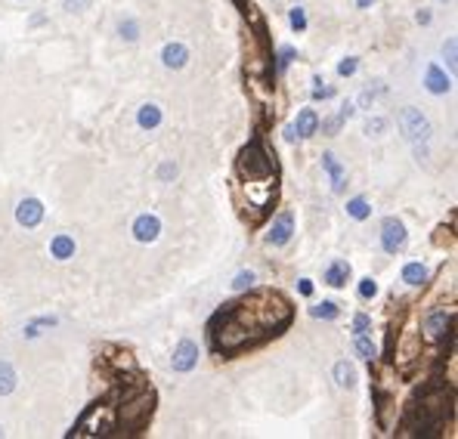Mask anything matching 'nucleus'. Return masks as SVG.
<instances>
[{
  "label": "nucleus",
  "mask_w": 458,
  "mask_h": 439,
  "mask_svg": "<svg viewBox=\"0 0 458 439\" xmlns=\"http://www.w3.org/2000/svg\"><path fill=\"white\" fill-rule=\"evenodd\" d=\"M158 235H161V219L155 214H140L133 219V239L137 241L149 244V241H155Z\"/></svg>",
  "instance_id": "nucleus-7"
},
{
  "label": "nucleus",
  "mask_w": 458,
  "mask_h": 439,
  "mask_svg": "<svg viewBox=\"0 0 458 439\" xmlns=\"http://www.w3.org/2000/svg\"><path fill=\"white\" fill-rule=\"evenodd\" d=\"M251 285H254V273L248 269V273H239V275H235L233 291H245V288H251Z\"/></svg>",
  "instance_id": "nucleus-27"
},
{
  "label": "nucleus",
  "mask_w": 458,
  "mask_h": 439,
  "mask_svg": "<svg viewBox=\"0 0 458 439\" xmlns=\"http://www.w3.org/2000/svg\"><path fill=\"white\" fill-rule=\"evenodd\" d=\"M298 288H301L303 297H310V294H313V282H310V278H301V285H298Z\"/></svg>",
  "instance_id": "nucleus-37"
},
{
  "label": "nucleus",
  "mask_w": 458,
  "mask_h": 439,
  "mask_svg": "<svg viewBox=\"0 0 458 439\" xmlns=\"http://www.w3.org/2000/svg\"><path fill=\"white\" fill-rule=\"evenodd\" d=\"M294 133H298L301 139H310L319 133V115L316 108H303V112L298 115V121H294Z\"/></svg>",
  "instance_id": "nucleus-10"
},
{
  "label": "nucleus",
  "mask_w": 458,
  "mask_h": 439,
  "mask_svg": "<svg viewBox=\"0 0 458 439\" xmlns=\"http://www.w3.org/2000/svg\"><path fill=\"white\" fill-rule=\"evenodd\" d=\"M415 19H418V25H430V13L428 10H418V16H415Z\"/></svg>",
  "instance_id": "nucleus-38"
},
{
  "label": "nucleus",
  "mask_w": 458,
  "mask_h": 439,
  "mask_svg": "<svg viewBox=\"0 0 458 439\" xmlns=\"http://www.w3.org/2000/svg\"><path fill=\"white\" fill-rule=\"evenodd\" d=\"M443 56H446V65H449V72H455V38H449V40H446V47H443Z\"/></svg>",
  "instance_id": "nucleus-30"
},
{
  "label": "nucleus",
  "mask_w": 458,
  "mask_h": 439,
  "mask_svg": "<svg viewBox=\"0 0 458 439\" xmlns=\"http://www.w3.org/2000/svg\"><path fill=\"white\" fill-rule=\"evenodd\" d=\"M118 38L127 40V44H137V40H140V22L133 19V16L121 19V22H118Z\"/></svg>",
  "instance_id": "nucleus-18"
},
{
  "label": "nucleus",
  "mask_w": 458,
  "mask_h": 439,
  "mask_svg": "<svg viewBox=\"0 0 458 439\" xmlns=\"http://www.w3.org/2000/svg\"><path fill=\"white\" fill-rule=\"evenodd\" d=\"M335 384L347 387V390L356 387V368L350 365V362H337V365H335Z\"/></svg>",
  "instance_id": "nucleus-20"
},
{
  "label": "nucleus",
  "mask_w": 458,
  "mask_h": 439,
  "mask_svg": "<svg viewBox=\"0 0 458 439\" xmlns=\"http://www.w3.org/2000/svg\"><path fill=\"white\" fill-rule=\"evenodd\" d=\"M50 257L72 260L74 257V239H72V235H56V239L50 241Z\"/></svg>",
  "instance_id": "nucleus-11"
},
{
  "label": "nucleus",
  "mask_w": 458,
  "mask_h": 439,
  "mask_svg": "<svg viewBox=\"0 0 458 439\" xmlns=\"http://www.w3.org/2000/svg\"><path fill=\"white\" fill-rule=\"evenodd\" d=\"M0 436H4V427H0Z\"/></svg>",
  "instance_id": "nucleus-40"
},
{
  "label": "nucleus",
  "mask_w": 458,
  "mask_h": 439,
  "mask_svg": "<svg viewBox=\"0 0 458 439\" xmlns=\"http://www.w3.org/2000/svg\"><path fill=\"white\" fill-rule=\"evenodd\" d=\"M356 65H359V62H356V59H353V56H347V59H344V62H341V65H337V74H341V78H350V74L356 72Z\"/></svg>",
  "instance_id": "nucleus-32"
},
{
  "label": "nucleus",
  "mask_w": 458,
  "mask_h": 439,
  "mask_svg": "<svg viewBox=\"0 0 458 439\" xmlns=\"http://www.w3.org/2000/svg\"><path fill=\"white\" fill-rule=\"evenodd\" d=\"M62 6L69 13H81V10H87L90 6V0H62Z\"/></svg>",
  "instance_id": "nucleus-33"
},
{
  "label": "nucleus",
  "mask_w": 458,
  "mask_h": 439,
  "mask_svg": "<svg viewBox=\"0 0 458 439\" xmlns=\"http://www.w3.org/2000/svg\"><path fill=\"white\" fill-rule=\"evenodd\" d=\"M387 127H390V121L387 118H381V115H372V118H366V137H372V139H381L387 133Z\"/></svg>",
  "instance_id": "nucleus-21"
},
{
  "label": "nucleus",
  "mask_w": 458,
  "mask_h": 439,
  "mask_svg": "<svg viewBox=\"0 0 458 439\" xmlns=\"http://www.w3.org/2000/svg\"><path fill=\"white\" fill-rule=\"evenodd\" d=\"M396 124H400V133L409 142H428L430 139V121L421 115V108L406 106L400 112V118H396Z\"/></svg>",
  "instance_id": "nucleus-2"
},
{
  "label": "nucleus",
  "mask_w": 458,
  "mask_h": 439,
  "mask_svg": "<svg viewBox=\"0 0 458 439\" xmlns=\"http://www.w3.org/2000/svg\"><path fill=\"white\" fill-rule=\"evenodd\" d=\"M288 19H291V28H294V31H303V28H307V16H303L301 6H294Z\"/></svg>",
  "instance_id": "nucleus-28"
},
{
  "label": "nucleus",
  "mask_w": 458,
  "mask_h": 439,
  "mask_svg": "<svg viewBox=\"0 0 458 439\" xmlns=\"http://www.w3.org/2000/svg\"><path fill=\"white\" fill-rule=\"evenodd\" d=\"M288 316H291L288 300L273 291H260L239 303H229L217 316L214 331H211L214 334V347L223 353H235L245 343H251L254 337L279 334V328L288 325Z\"/></svg>",
  "instance_id": "nucleus-1"
},
{
  "label": "nucleus",
  "mask_w": 458,
  "mask_h": 439,
  "mask_svg": "<svg viewBox=\"0 0 458 439\" xmlns=\"http://www.w3.org/2000/svg\"><path fill=\"white\" fill-rule=\"evenodd\" d=\"M137 124L143 130H155L158 124H161V108L155 103H146V106H140V112H137Z\"/></svg>",
  "instance_id": "nucleus-13"
},
{
  "label": "nucleus",
  "mask_w": 458,
  "mask_h": 439,
  "mask_svg": "<svg viewBox=\"0 0 458 439\" xmlns=\"http://www.w3.org/2000/svg\"><path fill=\"white\" fill-rule=\"evenodd\" d=\"M341 124H344V121H341V118L335 115V118H325V121H322L319 127H322V133H325V137H335V133L341 130Z\"/></svg>",
  "instance_id": "nucleus-25"
},
{
  "label": "nucleus",
  "mask_w": 458,
  "mask_h": 439,
  "mask_svg": "<svg viewBox=\"0 0 458 439\" xmlns=\"http://www.w3.org/2000/svg\"><path fill=\"white\" fill-rule=\"evenodd\" d=\"M294 137H298V133H294V124H291V127H285V139H288V142H291Z\"/></svg>",
  "instance_id": "nucleus-39"
},
{
  "label": "nucleus",
  "mask_w": 458,
  "mask_h": 439,
  "mask_svg": "<svg viewBox=\"0 0 458 439\" xmlns=\"http://www.w3.org/2000/svg\"><path fill=\"white\" fill-rule=\"evenodd\" d=\"M403 282L412 285V288H418V285L428 282V269H424L421 263H406L403 266Z\"/></svg>",
  "instance_id": "nucleus-19"
},
{
  "label": "nucleus",
  "mask_w": 458,
  "mask_h": 439,
  "mask_svg": "<svg viewBox=\"0 0 458 439\" xmlns=\"http://www.w3.org/2000/svg\"><path fill=\"white\" fill-rule=\"evenodd\" d=\"M174 176H177V164H174V161H164V164L158 167V180H161V183H171Z\"/></svg>",
  "instance_id": "nucleus-29"
},
{
  "label": "nucleus",
  "mask_w": 458,
  "mask_h": 439,
  "mask_svg": "<svg viewBox=\"0 0 458 439\" xmlns=\"http://www.w3.org/2000/svg\"><path fill=\"white\" fill-rule=\"evenodd\" d=\"M40 219H44V201L40 198H22L16 205V223L25 226V229H35Z\"/></svg>",
  "instance_id": "nucleus-4"
},
{
  "label": "nucleus",
  "mask_w": 458,
  "mask_h": 439,
  "mask_svg": "<svg viewBox=\"0 0 458 439\" xmlns=\"http://www.w3.org/2000/svg\"><path fill=\"white\" fill-rule=\"evenodd\" d=\"M449 328V312H434V316H428V322H424V331H428V337H434V341H440V337L446 334Z\"/></svg>",
  "instance_id": "nucleus-16"
},
{
  "label": "nucleus",
  "mask_w": 458,
  "mask_h": 439,
  "mask_svg": "<svg viewBox=\"0 0 458 439\" xmlns=\"http://www.w3.org/2000/svg\"><path fill=\"white\" fill-rule=\"evenodd\" d=\"M359 297L362 300L378 297V282H375V278H362V282H359Z\"/></svg>",
  "instance_id": "nucleus-24"
},
{
  "label": "nucleus",
  "mask_w": 458,
  "mask_h": 439,
  "mask_svg": "<svg viewBox=\"0 0 458 439\" xmlns=\"http://www.w3.org/2000/svg\"><path fill=\"white\" fill-rule=\"evenodd\" d=\"M347 214H350L353 219H369L372 217V205L366 198H350L347 201Z\"/></svg>",
  "instance_id": "nucleus-22"
},
{
  "label": "nucleus",
  "mask_w": 458,
  "mask_h": 439,
  "mask_svg": "<svg viewBox=\"0 0 458 439\" xmlns=\"http://www.w3.org/2000/svg\"><path fill=\"white\" fill-rule=\"evenodd\" d=\"M174 371H180V375H189V371L199 365V343L192 341H180L174 350V359H171Z\"/></svg>",
  "instance_id": "nucleus-5"
},
{
  "label": "nucleus",
  "mask_w": 458,
  "mask_h": 439,
  "mask_svg": "<svg viewBox=\"0 0 458 439\" xmlns=\"http://www.w3.org/2000/svg\"><path fill=\"white\" fill-rule=\"evenodd\" d=\"M322 167H325L328 176H332V183H335L332 189L341 192V189H344V167H341V161H337L332 152H325V155H322Z\"/></svg>",
  "instance_id": "nucleus-14"
},
{
  "label": "nucleus",
  "mask_w": 458,
  "mask_h": 439,
  "mask_svg": "<svg viewBox=\"0 0 458 439\" xmlns=\"http://www.w3.org/2000/svg\"><path fill=\"white\" fill-rule=\"evenodd\" d=\"M161 62H164V69H174L180 72L186 69V62H189V50H186V44H167L164 50H161Z\"/></svg>",
  "instance_id": "nucleus-8"
},
{
  "label": "nucleus",
  "mask_w": 458,
  "mask_h": 439,
  "mask_svg": "<svg viewBox=\"0 0 458 439\" xmlns=\"http://www.w3.org/2000/svg\"><path fill=\"white\" fill-rule=\"evenodd\" d=\"M449 87H452V84H449V74H446L443 69H440L437 62H434V65H428V90H430V93H437V96H440V93H446Z\"/></svg>",
  "instance_id": "nucleus-12"
},
{
  "label": "nucleus",
  "mask_w": 458,
  "mask_h": 439,
  "mask_svg": "<svg viewBox=\"0 0 458 439\" xmlns=\"http://www.w3.org/2000/svg\"><path fill=\"white\" fill-rule=\"evenodd\" d=\"M353 115H356V106L353 103H344L341 108H337V118H341V121H350Z\"/></svg>",
  "instance_id": "nucleus-36"
},
{
  "label": "nucleus",
  "mask_w": 458,
  "mask_h": 439,
  "mask_svg": "<svg viewBox=\"0 0 458 439\" xmlns=\"http://www.w3.org/2000/svg\"><path fill=\"white\" fill-rule=\"evenodd\" d=\"M369 328H372V319L366 312H359V316L353 319V334H362V331H369Z\"/></svg>",
  "instance_id": "nucleus-31"
},
{
  "label": "nucleus",
  "mask_w": 458,
  "mask_h": 439,
  "mask_svg": "<svg viewBox=\"0 0 458 439\" xmlns=\"http://www.w3.org/2000/svg\"><path fill=\"white\" fill-rule=\"evenodd\" d=\"M16 384H19L16 368L10 365V362H0V396H10L16 390Z\"/></svg>",
  "instance_id": "nucleus-17"
},
{
  "label": "nucleus",
  "mask_w": 458,
  "mask_h": 439,
  "mask_svg": "<svg viewBox=\"0 0 458 439\" xmlns=\"http://www.w3.org/2000/svg\"><path fill=\"white\" fill-rule=\"evenodd\" d=\"M353 353L359 359H366V362H372L378 356V347H375V341H372V337L362 331V334H353Z\"/></svg>",
  "instance_id": "nucleus-15"
},
{
  "label": "nucleus",
  "mask_w": 458,
  "mask_h": 439,
  "mask_svg": "<svg viewBox=\"0 0 458 439\" xmlns=\"http://www.w3.org/2000/svg\"><path fill=\"white\" fill-rule=\"evenodd\" d=\"M378 93H381V87H375V90L369 87V90H366V93H362V96H359V106H362V108H369V106H372V103H375V99H378Z\"/></svg>",
  "instance_id": "nucleus-35"
},
{
  "label": "nucleus",
  "mask_w": 458,
  "mask_h": 439,
  "mask_svg": "<svg viewBox=\"0 0 458 439\" xmlns=\"http://www.w3.org/2000/svg\"><path fill=\"white\" fill-rule=\"evenodd\" d=\"M291 235H294V214H291V210H285V214L279 217L273 226H269L267 244H273V248H282V244L291 241Z\"/></svg>",
  "instance_id": "nucleus-6"
},
{
  "label": "nucleus",
  "mask_w": 458,
  "mask_h": 439,
  "mask_svg": "<svg viewBox=\"0 0 458 439\" xmlns=\"http://www.w3.org/2000/svg\"><path fill=\"white\" fill-rule=\"evenodd\" d=\"M350 263L347 260H332V263L325 266V273H322V278H325V285H332V288H344L347 282H350Z\"/></svg>",
  "instance_id": "nucleus-9"
},
{
  "label": "nucleus",
  "mask_w": 458,
  "mask_h": 439,
  "mask_svg": "<svg viewBox=\"0 0 458 439\" xmlns=\"http://www.w3.org/2000/svg\"><path fill=\"white\" fill-rule=\"evenodd\" d=\"M406 244H409V232H406L403 219L396 217H384V223H381V248L387 251V254H403Z\"/></svg>",
  "instance_id": "nucleus-3"
},
{
  "label": "nucleus",
  "mask_w": 458,
  "mask_h": 439,
  "mask_svg": "<svg viewBox=\"0 0 458 439\" xmlns=\"http://www.w3.org/2000/svg\"><path fill=\"white\" fill-rule=\"evenodd\" d=\"M322 84H325L322 78H313V96H316V99H332L335 90L332 87H322Z\"/></svg>",
  "instance_id": "nucleus-26"
},
{
  "label": "nucleus",
  "mask_w": 458,
  "mask_h": 439,
  "mask_svg": "<svg viewBox=\"0 0 458 439\" xmlns=\"http://www.w3.org/2000/svg\"><path fill=\"white\" fill-rule=\"evenodd\" d=\"M294 56H298V53H294V50H291V47H285V50H282V53H279V72H285V69H288V62H291V59H294Z\"/></svg>",
  "instance_id": "nucleus-34"
},
{
  "label": "nucleus",
  "mask_w": 458,
  "mask_h": 439,
  "mask_svg": "<svg viewBox=\"0 0 458 439\" xmlns=\"http://www.w3.org/2000/svg\"><path fill=\"white\" fill-rule=\"evenodd\" d=\"M310 316H316V319H337V316H341V309H337L335 300H322V303H316V307H310Z\"/></svg>",
  "instance_id": "nucleus-23"
}]
</instances>
